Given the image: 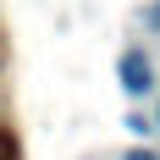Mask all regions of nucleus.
<instances>
[{"mask_svg": "<svg viewBox=\"0 0 160 160\" xmlns=\"http://www.w3.org/2000/svg\"><path fill=\"white\" fill-rule=\"evenodd\" d=\"M116 72H122V88H127V94H149V88H155V72H149V55H144V50H127Z\"/></svg>", "mask_w": 160, "mask_h": 160, "instance_id": "obj_1", "label": "nucleus"}, {"mask_svg": "<svg viewBox=\"0 0 160 160\" xmlns=\"http://www.w3.org/2000/svg\"><path fill=\"white\" fill-rule=\"evenodd\" d=\"M0 160H22V149H17V138L6 127H0Z\"/></svg>", "mask_w": 160, "mask_h": 160, "instance_id": "obj_2", "label": "nucleus"}, {"mask_svg": "<svg viewBox=\"0 0 160 160\" xmlns=\"http://www.w3.org/2000/svg\"><path fill=\"white\" fill-rule=\"evenodd\" d=\"M127 160H155V155H149V149H132V155H127Z\"/></svg>", "mask_w": 160, "mask_h": 160, "instance_id": "obj_3", "label": "nucleus"}, {"mask_svg": "<svg viewBox=\"0 0 160 160\" xmlns=\"http://www.w3.org/2000/svg\"><path fill=\"white\" fill-rule=\"evenodd\" d=\"M149 22H155V28H160V6H155V11H149Z\"/></svg>", "mask_w": 160, "mask_h": 160, "instance_id": "obj_4", "label": "nucleus"}]
</instances>
